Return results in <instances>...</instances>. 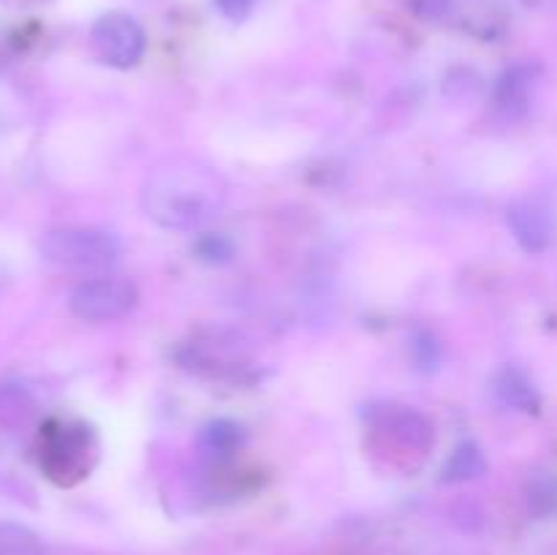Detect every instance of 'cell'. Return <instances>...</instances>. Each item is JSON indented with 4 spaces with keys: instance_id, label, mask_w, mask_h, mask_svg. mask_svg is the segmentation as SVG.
<instances>
[{
    "instance_id": "6da1fadb",
    "label": "cell",
    "mask_w": 557,
    "mask_h": 555,
    "mask_svg": "<svg viewBox=\"0 0 557 555\" xmlns=\"http://www.w3.org/2000/svg\"><path fill=\"white\" fill-rule=\"evenodd\" d=\"M226 185L210 166L169 161L145 183V210L163 229H194L215 215Z\"/></svg>"
},
{
    "instance_id": "7a4b0ae2",
    "label": "cell",
    "mask_w": 557,
    "mask_h": 555,
    "mask_svg": "<svg viewBox=\"0 0 557 555\" xmlns=\"http://www.w3.org/2000/svg\"><path fill=\"white\" fill-rule=\"evenodd\" d=\"M41 256L63 270H107L117 261L120 243L103 229L60 226L44 234Z\"/></svg>"
},
{
    "instance_id": "3957f363",
    "label": "cell",
    "mask_w": 557,
    "mask_h": 555,
    "mask_svg": "<svg viewBox=\"0 0 557 555\" xmlns=\"http://www.w3.org/2000/svg\"><path fill=\"white\" fill-rule=\"evenodd\" d=\"M96 435L85 424H52L41 441V468L58 484H76L96 462Z\"/></svg>"
},
{
    "instance_id": "277c9868",
    "label": "cell",
    "mask_w": 557,
    "mask_h": 555,
    "mask_svg": "<svg viewBox=\"0 0 557 555\" xmlns=\"http://www.w3.org/2000/svg\"><path fill=\"white\" fill-rule=\"evenodd\" d=\"M90 47L96 58L109 69H134L145 58V27L125 11H109L98 16L90 30Z\"/></svg>"
},
{
    "instance_id": "5b68a950",
    "label": "cell",
    "mask_w": 557,
    "mask_h": 555,
    "mask_svg": "<svg viewBox=\"0 0 557 555\" xmlns=\"http://www.w3.org/2000/svg\"><path fill=\"white\" fill-rule=\"evenodd\" d=\"M136 299H139V292L131 281H123V278H92V281L79 283L71 292L69 308L76 319L101 324V321L128 316L136 308Z\"/></svg>"
},
{
    "instance_id": "8992f818",
    "label": "cell",
    "mask_w": 557,
    "mask_h": 555,
    "mask_svg": "<svg viewBox=\"0 0 557 555\" xmlns=\"http://www.w3.org/2000/svg\"><path fill=\"white\" fill-rule=\"evenodd\" d=\"M509 229L528 254H542L553 243V215L536 199H520L509 207Z\"/></svg>"
},
{
    "instance_id": "52a82bcc",
    "label": "cell",
    "mask_w": 557,
    "mask_h": 555,
    "mask_svg": "<svg viewBox=\"0 0 557 555\" xmlns=\"http://www.w3.org/2000/svg\"><path fill=\"white\" fill-rule=\"evenodd\" d=\"M379 430H384L386 441H392L395 446H400L406 455H424L430 452V446L435 444L433 424L428 422V417H422L413 408H395V411L381 414Z\"/></svg>"
},
{
    "instance_id": "ba28073f",
    "label": "cell",
    "mask_w": 557,
    "mask_h": 555,
    "mask_svg": "<svg viewBox=\"0 0 557 555\" xmlns=\"http://www.w3.org/2000/svg\"><path fill=\"white\" fill-rule=\"evenodd\" d=\"M539 79V69L531 63L522 65H511V69L504 71V76L495 85V112L506 120H517L528 112L531 107V96L533 87H536Z\"/></svg>"
},
{
    "instance_id": "9c48e42d",
    "label": "cell",
    "mask_w": 557,
    "mask_h": 555,
    "mask_svg": "<svg viewBox=\"0 0 557 555\" xmlns=\"http://www.w3.org/2000/svg\"><path fill=\"white\" fill-rule=\"evenodd\" d=\"M495 395H498L506 406L517 408V411L536 414L539 406H542V397H539L533 381L517 368H504L495 375Z\"/></svg>"
},
{
    "instance_id": "30bf717a",
    "label": "cell",
    "mask_w": 557,
    "mask_h": 555,
    "mask_svg": "<svg viewBox=\"0 0 557 555\" xmlns=\"http://www.w3.org/2000/svg\"><path fill=\"white\" fill-rule=\"evenodd\" d=\"M245 441H248V433H245L243 424L232 422V419H215V422L205 424L199 435L201 449L212 457L237 455L245 446Z\"/></svg>"
},
{
    "instance_id": "8fae6325",
    "label": "cell",
    "mask_w": 557,
    "mask_h": 555,
    "mask_svg": "<svg viewBox=\"0 0 557 555\" xmlns=\"http://www.w3.org/2000/svg\"><path fill=\"white\" fill-rule=\"evenodd\" d=\"M487 471V460H484L482 449L473 441H462L455 452L449 455L444 466L446 482H471Z\"/></svg>"
},
{
    "instance_id": "7c38bea8",
    "label": "cell",
    "mask_w": 557,
    "mask_h": 555,
    "mask_svg": "<svg viewBox=\"0 0 557 555\" xmlns=\"http://www.w3.org/2000/svg\"><path fill=\"white\" fill-rule=\"evenodd\" d=\"M528 506L536 517H557V477L555 473H533L528 479Z\"/></svg>"
},
{
    "instance_id": "4fadbf2b",
    "label": "cell",
    "mask_w": 557,
    "mask_h": 555,
    "mask_svg": "<svg viewBox=\"0 0 557 555\" xmlns=\"http://www.w3.org/2000/svg\"><path fill=\"white\" fill-rule=\"evenodd\" d=\"M44 544L36 531L20 522H0V555H41Z\"/></svg>"
},
{
    "instance_id": "5bb4252c",
    "label": "cell",
    "mask_w": 557,
    "mask_h": 555,
    "mask_svg": "<svg viewBox=\"0 0 557 555\" xmlns=\"http://www.w3.org/2000/svg\"><path fill=\"white\" fill-rule=\"evenodd\" d=\"M411 357L417 362L419 370L424 373H433L441 362V343L433 332L428 330H417L411 337Z\"/></svg>"
},
{
    "instance_id": "9a60e30c",
    "label": "cell",
    "mask_w": 557,
    "mask_h": 555,
    "mask_svg": "<svg viewBox=\"0 0 557 555\" xmlns=\"http://www.w3.org/2000/svg\"><path fill=\"white\" fill-rule=\"evenodd\" d=\"M196 254H199L201 261H210V264H223V261L232 259L234 245L228 243L223 234H207L196 243Z\"/></svg>"
},
{
    "instance_id": "2e32d148",
    "label": "cell",
    "mask_w": 557,
    "mask_h": 555,
    "mask_svg": "<svg viewBox=\"0 0 557 555\" xmlns=\"http://www.w3.org/2000/svg\"><path fill=\"white\" fill-rule=\"evenodd\" d=\"M406 3H408V9L419 16V20L441 22L444 16H449L451 3H455V0H406Z\"/></svg>"
},
{
    "instance_id": "e0dca14e",
    "label": "cell",
    "mask_w": 557,
    "mask_h": 555,
    "mask_svg": "<svg viewBox=\"0 0 557 555\" xmlns=\"http://www.w3.org/2000/svg\"><path fill=\"white\" fill-rule=\"evenodd\" d=\"M215 5L226 20L243 22L248 20L250 11L256 9V0H215Z\"/></svg>"
}]
</instances>
